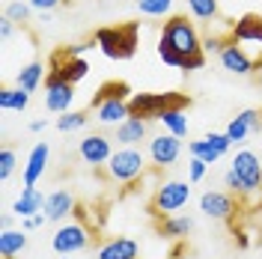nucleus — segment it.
I'll return each mask as SVG.
<instances>
[{
	"mask_svg": "<svg viewBox=\"0 0 262 259\" xmlns=\"http://www.w3.org/2000/svg\"><path fill=\"white\" fill-rule=\"evenodd\" d=\"M158 42L170 45L182 57V72H196L206 66V51H203V36L196 30V21L188 15H170L164 21Z\"/></svg>",
	"mask_w": 262,
	"mask_h": 259,
	"instance_id": "nucleus-1",
	"label": "nucleus"
},
{
	"mask_svg": "<svg viewBox=\"0 0 262 259\" xmlns=\"http://www.w3.org/2000/svg\"><path fill=\"white\" fill-rule=\"evenodd\" d=\"M224 185L229 188V194H235L238 200H256L259 197V203H262V161H259V155L250 152V149L235 152L229 170L224 173Z\"/></svg>",
	"mask_w": 262,
	"mask_h": 259,
	"instance_id": "nucleus-2",
	"label": "nucleus"
},
{
	"mask_svg": "<svg viewBox=\"0 0 262 259\" xmlns=\"http://www.w3.org/2000/svg\"><path fill=\"white\" fill-rule=\"evenodd\" d=\"M134 96L131 87L125 81H107L98 87V93L90 101V111L96 114V119L101 125H119L131 116L128 98Z\"/></svg>",
	"mask_w": 262,
	"mask_h": 259,
	"instance_id": "nucleus-3",
	"label": "nucleus"
},
{
	"mask_svg": "<svg viewBox=\"0 0 262 259\" xmlns=\"http://www.w3.org/2000/svg\"><path fill=\"white\" fill-rule=\"evenodd\" d=\"M137 30H140L137 21L116 24V27H101L96 33V45L107 60H116V63L131 60L134 51H137Z\"/></svg>",
	"mask_w": 262,
	"mask_h": 259,
	"instance_id": "nucleus-4",
	"label": "nucleus"
},
{
	"mask_svg": "<svg viewBox=\"0 0 262 259\" xmlns=\"http://www.w3.org/2000/svg\"><path fill=\"white\" fill-rule=\"evenodd\" d=\"M173 107H191V98L185 93H134L128 98V111L131 116H140L146 122H158L164 111H173Z\"/></svg>",
	"mask_w": 262,
	"mask_h": 259,
	"instance_id": "nucleus-5",
	"label": "nucleus"
},
{
	"mask_svg": "<svg viewBox=\"0 0 262 259\" xmlns=\"http://www.w3.org/2000/svg\"><path fill=\"white\" fill-rule=\"evenodd\" d=\"M104 173L116 185H134L146 173V158H143V152L137 146H119L111 155V161L104 164Z\"/></svg>",
	"mask_w": 262,
	"mask_h": 259,
	"instance_id": "nucleus-6",
	"label": "nucleus"
},
{
	"mask_svg": "<svg viewBox=\"0 0 262 259\" xmlns=\"http://www.w3.org/2000/svg\"><path fill=\"white\" fill-rule=\"evenodd\" d=\"M188 200H191V188H188V182L164 179L161 185L155 188V194H152L149 214H155L158 221H161V218H170V214H179V209L188 206Z\"/></svg>",
	"mask_w": 262,
	"mask_h": 259,
	"instance_id": "nucleus-7",
	"label": "nucleus"
},
{
	"mask_svg": "<svg viewBox=\"0 0 262 259\" xmlns=\"http://www.w3.org/2000/svg\"><path fill=\"white\" fill-rule=\"evenodd\" d=\"M90 242H93L90 227L83 224L81 218H75V221H69V224H60V229H57L54 239H51V247H54V253H60V256H75V253L86 250Z\"/></svg>",
	"mask_w": 262,
	"mask_h": 259,
	"instance_id": "nucleus-8",
	"label": "nucleus"
},
{
	"mask_svg": "<svg viewBox=\"0 0 262 259\" xmlns=\"http://www.w3.org/2000/svg\"><path fill=\"white\" fill-rule=\"evenodd\" d=\"M200 211L212 221H224V224H235L238 211H242V200L229 191H206L200 197Z\"/></svg>",
	"mask_w": 262,
	"mask_h": 259,
	"instance_id": "nucleus-9",
	"label": "nucleus"
},
{
	"mask_svg": "<svg viewBox=\"0 0 262 259\" xmlns=\"http://www.w3.org/2000/svg\"><path fill=\"white\" fill-rule=\"evenodd\" d=\"M48 72H51V75H60V78L69 81V83H78V81H83V78L90 75V63H86L83 57L69 54V48H60V51H54V54H51Z\"/></svg>",
	"mask_w": 262,
	"mask_h": 259,
	"instance_id": "nucleus-10",
	"label": "nucleus"
},
{
	"mask_svg": "<svg viewBox=\"0 0 262 259\" xmlns=\"http://www.w3.org/2000/svg\"><path fill=\"white\" fill-rule=\"evenodd\" d=\"M149 161L155 164L158 170H164V167H173V164L179 161L182 155V137H176V134H155V137H149Z\"/></svg>",
	"mask_w": 262,
	"mask_h": 259,
	"instance_id": "nucleus-11",
	"label": "nucleus"
},
{
	"mask_svg": "<svg viewBox=\"0 0 262 259\" xmlns=\"http://www.w3.org/2000/svg\"><path fill=\"white\" fill-rule=\"evenodd\" d=\"M217 60L229 75H238V78H253V72H256V60L242 48V42H232V39H227V45L221 48Z\"/></svg>",
	"mask_w": 262,
	"mask_h": 259,
	"instance_id": "nucleus-12",
	"label": "nucleus"
},
{
	"mask_svg": "<svg viewBox=\"0 0 262 259\" xmlns=\"http://www.w3.org/2000/svg\"><path fill=\"white\" fill-rule=\"evenodd\" d=\"M72 101H75V83L48 72V78H45V107L51 114H69Z\"/></svg>",
	"mask_w": 262,
	"mask_h": 259,
	"instance_id": "nucleus-13",
	"label": "nucleus"
},
{
	"mask_svg": "<svg viewBox=\"0 0 262 259\" xmlns=\"http://www.w3.org/2000/svg\"><path fill=\"white\" fill-rule=\"evenodd\" d=\"M116 149L111 143V137H104V134H86L78 146V155H81L83 164H90V167H104V164L111 161V155H114Z\"/></svg>",
	"mask_w": 262,
	"mask_h": 259,
	"instance_id": "nucleus-14",
	"label": "nucleus"
},
{
	"mask_svg": "<svg viewBox=\"0 0 262 259\" xmlns=\"http://www.w3.org/2000/svg\"><path fill=\"white\" fill-rule=\"evenodd\" d=\"M78 211V203H75V194L72 191H66V188H57V191H51L45 197V221H54V224H66L72 214Z\"/></svg>",
	"mask_w": 262,
	"mask_h": 259,
	"instance_id": "nucleus-15",
	"label": "nucleus"
},
{
	"mask_svg": "<svg viewBox=\"0 0 262 259\" xmlns=\"http://www.w3.org/2000/svg\"><path fill=\"white\" fill-rule=\"evenodd\" d=\"M137 256H140V247L128 235L107 239V242L98 244V250H96V259H137Z\"/></svg>",
	"mask_w": 262,
	"mask_h": 259,
	"instance_id": "nucleus-16",
	"label": "nucleus"
},
{
	"mask_svg": "<svg viewBox=\"0 0 262 259\" xmlns=\"http://www.w3.org/2000/svg\"><path fill=\"white\" fill-rule=\"evenodd\" d=\"M42 209H45V194L36 188V185H24L21 188V194L15 197V203H12V214H18L21 221L24 218H33V214H42Z\"/></svg>",
	"mask_w": 262,
	"mask_h": 259,
	"instance_id": "nucleus-17",
	"label": "nucleus"
},
{
	"mask_svg": "<svg viewBox=\"0 0 262 259\" xmlns=\"http://www.w3.org/2000/svg\"><path fill=\"white\" fill-rule=\"evenodd\" d=\"M229 39L232 42H256V45H262V15H256V12L242 15L229 27Z\"/></svg>",
	"mask_w": 262,
	"mask_h": 259,
	"instance_id": "nucleus-18",
	"label": "nucleus"
},
{
	"mask_svg": "<svg viewBox=\"0 0 262 259\" xmlns=\"http://www.w3.org/2000/svg\"><path fill=\"white\" fill-rule=\"evenodd\" d=\"M149 140V122L140 116H128L125 122L116 125V143L119 146H137Z\"/></svg>",
	"mask_w": 262,
	"mask_h": 259,
	"instance_id": "nucleus-19",
	"label": "nucleus"
},
{
	"mask_svg": "<svg viewBox=\"0 0 262 259\" xmlns=\"http://www.w3.org/2000/svg\"><path fill=\"white\" fill-rule=\"evenodd\" d=\"M48 158H51V149L48 143H36L27 155V164H24V185H36L39 179L45 176V167H48Z\"/></svg>",
	"mask_w": 262,
	"mask_h": 259,
	"instance_id": "nucleus-20",
	"label": "nucleus"
},
{
	"mask_svg": "<svg viewBox=\"0 0 262 259\" xmlns=\"http://www.w3.org/2000/svg\"><path fill=\"white\" fill-rule=\"evenodd\" d=\"M48 78V66L42 63V60H33V63L21 66L15 75V87L18 90H24V93H33V90H39V83Z\"/></svg>",
	"mask_w": 262,
	"mask_h": 259,
	"instance_id": "nucleus-21",
	"label": "nucleus"
},
{
	"mask_svg": "<svg viewBox=\"0 0 262 259\" xmlns=\"http://www.w3.org/2000/svg\"><path fill=\"white\" fill-rule=\"evenodd\" d=\"M27 247V229H0V256L15 259Z\"/></svg>",
	"mask_w": 262,
	"mask_h": 259,
	"instance_id": "nucleus-22",
	"label": "nucleus"
},
{
	"mask_svg": "<svg viewBox=\"0 0 262 259\" xmlns=\"http://www.w3.org/2000/svg\"><path fill=\"white\" fill-rule=\"evenodd\" d=\"M191 229H194V221L188 214H170V218L158 221V235H164V239H185Z\"/></svg>",
	"mask_w": 262,
	"mask_h": 259,
	"instance_id": "nucleus-23",
	"label": "nucleus"
},
{
	"mask_svg": "<svg viewBox=\"0 0 262 259\" xmlns=\"http://www.w3.org/2000/svg\"><path fill=\"white\" fill-rule=\"evenodd\" d=\"M27 104H30V93H24V90H18V87H3L0 90V111L3 114H9V111H27Z\"/></svg>",
	"mask_w": 262,
	"mask_h": 259,
	"instance_id": "nucleus-24",
	"label": "nucleus"
},
{
	"mask_svg": "<svg viewBox=\"0 0 262 259\" xmlns=\"http://www.w3.org/2000/svg\"><path fill=\"white\" fill-rule=\"evenodd\" d=\"M188 3V12L194 21H206V24H212L221 18V6H217V0H185Z\"/></svg>",
	"mask_w": 262,
	"mask_h": 259,
	"instance_id": "nucleus-25",
	"label": "nucleus"
},
{
	"mask_svg": "<svg viewBox=\"0 0 262 259\" xmlns=\"http://www.w3.org/2000/svg\"><path fill=\"white\" fill-rule=\"evenodd\" d=\"M158 122L164 125V131H167V134H176V137H185V134H188V116H185V111H182V107L164 111Z\"/></svg>",
	"mask_w": 262,
	"mask_h": 259,
	"instance_id": "nucleus-26",
	"label": "nucleus"
},
{
	"mask_svg": "<svg viewBox=\"0 0 262 259\" xmlns=\"http://www.w3.org/2000/svg\"><path fill=\"white\" fill-rule=\"evenodd\" d=\"M188 155H191V158H200V161H206V164H214L217 158H221V152H217L206 137L191 140V143H188Z\"/></svg>",
	"mask_w": 262,
	"mask_h": 259,
	"instance_id": "nucleus-27",
	"label": "nucleus"
},
{
	"mask_svg": "<svg viewBox=\"0 0 262 259\" xmlns=\"http://www.w3.org/2000/svg\"><path fill=\"white\" fill-rule=\"evenodd\" d=\"M137 9H140V15L149 18H170L173 0H137Z\"/></svg>",
	"mask_w": 262,
	"mask_h": 259,
	"instance_id": "nucleus-28",
	"label": "nucleus"
},
{
	"mask_svg": "<svg viewBox=\"0 0 262 259\" xmlns=\"http://www.w3.org/2000/svg\"><path fill=\"white\" fill-rule=\"evenodd\" d=\"M86 119H90V111H69V114H60L57 116V128L60 131H78L86 125Z\"/></svg>",
	"mask_w": 262,
	"mask_h": 259,
	"instance_id": "nucleus-29",
	"label": "nucleus"
},
{
	"mask_svg": "<svg viewBox=\"0 0 262 259\" xmlns=\"http://www.w3.org/2000/svg\"><path fill=\"white\" fill-rule=\"evenodd\" d=\"M30 3H24V0H12V3H6V12H3V18H9L12 24H24L27 18H30Z\"/></svg>",
	"mask_w": 262,
	"mask_h": 259,
	"instance_id": "nucleus-30",
	"label": "nucleus"
},
{
	"mask_svg": "<svg viewBox=\"0 0 262 259\" xmlns=\"http://www.w3.org/2000/svg\"><path fill=\"white\" fill-rule=\"evenodd\" d=\"M250 134V125H247L242 116H235V119H229V125H227V137L232 140V146L235 143H245V137Z\"/></svg>",
	"mask_w": 262,
	"mask_h": 259,
	"instance_id": "nucleus-31",
	"label": "nucleus"
},
{
	"mask_svg": "<svg viewBox=\"0 0 262 259\" xmlns=\"http://www.w3.org/2000/svg\"><path fill=\"white\" fill-rule=\"evenodd\" d=\"M12 170H15V152H12V146H3L0 149V182L12 176Z\"/></svg>",
	"mask_w": 262,
	"mask_h": 259,
	"instance_id": "nucleus-32",
	"label": "nucleus"
},
{
	"mask_svg": "<svg viewBox=\"0 0 262 259\" xmlns=\"http://www.w3.org/2000/svg\"><path fill=\"white\" fill-rule=\"evenodd\" d=\"M203 137H206V140L221 152V155H227L229 149H232V140L227 137V131H209V134H203Z\"/></svg>",
	"mask_w": 262,
	"mask_h": 259,
	"instance_id": "nucleus-33",
	"label": "nucleus"
},
{
	"mask_svg": "<svg viewBox=\"0 0 262 259\" xmlns=\"http://www.w3.org/2000/svg\"><path fill=\"white\" fill-rule=\"evenodd\" d=\"M206 170H209V164L206 161L191 158V161H188V182H200V179L206 176Z\"/></svg>",
	"mask_w": 262,
	"mask_h": 259,
	"instance_id": "nucleus-34",
	"label": "nucleus"
},
{
	"mask_svg": "<svg viewBox=\"0 0 262 259\" xmlns=\"http://www.w3.org/2000/svg\"><path fill=\"white\" fill-rule=\"evenodd\" d=\"M224 45H227L224 36H206V39H203V51H206V54H221Z\"/></svg>",
	"mask_w": 262,
	"mask_h": 259,
	"instance_id": "nucleus-35",
	"label": "nucleus"
},
{
	"mask_svg": "<svg viewBox=\"0 0 262 259\" xmlns=\"http://www.w3.org/2000/svg\"><path fill=\"white\" fill-rule=\"evenodd\" d=\"M27 3H30L36 12H51V9H57L63 0H27Z\"/></svg>",
	"mask_w": 262,
	"mask_h": 259,
	"instance_id": "nucleus-36",
	"label": "nucleus"
},
{
	"mask_svg": "<svg viewBox=\"0 0 262 259\" xmlns=\"http://www.w3.org/2000/svg\"><path fill=\"white\" fill-rule=\"evenodd\" d=\"M42 224H45V214H33V218H24V221H21V229L30 232V229H39Z\"/></svg>",
	"mask_w": 262,
	"mask_h": 259,
	"instance_id": "nucleus-37",
	"label": "nucleus"
},
{
	"mask_svg": "<svg viewBox=\"0 0 262 259\" xmlns=\"http://www.w3.org/2000/svg\"><path fill=\"white\" fill-rule=\"evenodd\" d=\"M12 27H15V24H12L9 18H3V21H0V39H9V36H12Z\"/></svg>",
	"mask_w": 262,
	"mask_h": 259,
	"instance_id": "nucleus-38",
	"label": "nucleus"
},
{
	"mask_svg": "<svg viewBox=\"0 0 262 259\" xmlns=\"http://www.w3.org/2000/svg\"><path fill=\"white\" fill-rule=\"evenodd\" d=\"M232 235H235L238 247H250V239H247V232H245V229H232Z\"/></svg>",
	"mask_w": 262,
	"mask_h": 259,
	"instance_id": "nucleus-39",
	"label": "nucleus"
},
{
	"mask_svg": "<svg viewBox=\"0 0 262 259\" xmlns=\"http://www.w3.org/2000/svg\"><path fill=\"white\" fill-rule=\"evenodd\" d=\"M42 128H48V122H45V119H33V122H30V131H42Z\"/></svg>",
	"mask_w": 262,
	"mask_h": 259,
	"instance_id": "nucleus-40",
	"label": "nucleus"
},
{
	"mask_svg": "<svg viewBox=\"0 0 262 259\" xmlns=\"http://www.w3.org/2000/svg\"><path fill=\"white\" fill-rule=\"evenodd\" d=\"M253 78H256V83L262 87V57H256V72H253Z\"/></svg>",
	"mask_w": 262,
	"mask_h": 259,
	"instance_id": "nucleus-41",
	"label": "nucleus"
},
{
	"mask_svg": "<svg viewBox=\"0 0 262 259\" xmlns=\"http://www.w3.org/2000/svg\"><path fill=\"white\" fill-rule=\"evenodd\" d=\"M256 209H262V203H259V206H256Z\"/></svg>",
	"mask_w": 262,
	"mask_h": 259,
	"instance_id": "nucleus-42",
	"label": "nucleus"
},
{
	"mask_svg": "<svg viewBox=\"0 0 262 259\" xmlns=\"http://www.w3.org/2000/svg\"><path fill=\"white\" fill-rule=\"evenodd\" d=\"M63 259H69V256H63Z\"/></svg>",
	"mask_w": 262,
	"mask_h": 259,
	"instance_id": "nucleus-43",
	"label": "nucleus"
}]
</instances>
